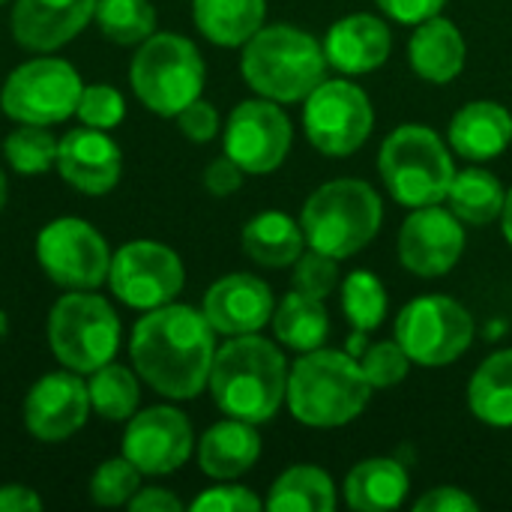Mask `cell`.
Here are the masks:
<instances>
[{"label":"cell","instance_id":"cell-26","mask_svg":"<svg viewBox=\"0 0 512 512\" xmlns=\"http://www.w3.org/2000/svg\"><path fill=\"white\" fill-rule=\"evenodd\" d=\"M267 0H192L195 27L222 48H243L261 27Z\"/></svg>","mask_w":512,"mask_h":512},{"label":"cell","instance_id":"cell-42","mask_svg":"<svg viewBox=\"0 0 512 512\" xmlns=\"http://www.w3.org/2000/svg\"><path fill=\"white\" fill-rule=\"evenodd\" d=\"M243 168L225 153V156H219V159H213L207 168H204V189L210 192V195H216V198H228V195H234L240 186H243Z\"/></svg>","mask_w":512,"mask_h":512},{"label":"cell","instance_id":"cell-28","mask_svg":"<svg viewBox=\"0 0 512 512\" xmlns=\"http://www.w3.org/2000/svg\"><path fill=\"white\" fill-rule=\"evenodd\" d=\"M474 417L495 429L512 426V348L495 351L480 363L468 387Z\"/></svg>","mask_w":512,"mask_h":512},{"label":"cell","instance_id":"cell-30","mask_svg":"<svg viewBox=\"0 0 512 512\" xmlns=\"http://www.w3.org/2000/svg\"><path fill=\"white\" fill-rule=\"evenodd\" d=\"M264 507L273 512H333L336 486L321 468L294 465L270 486Z\"/></svg>","mask_w":512,"mask_h":512},{"label":"cell","instance_id":"cell-8","mask_svg":"<svg viewBox=\"0 0 512 512\" xmlns=\"http://www.w3.org/2000/svg\"><path fill=\"white\" fill-rule=\"evenodd\" d=\"M120 315L108 297L96 291H66L48 315V345L54 360L78 375H90L99 366L117 360L120 351Z\"/></svg>","mask_w":512,"mask_h":512},{"label":"cell","instance_id":"cell-37","mask_svg":"<svg viewBox=\"0 0 512 512\" xmlns=\"http://www.w3.org/2000/svg\"><path fill=\"white\" fill-rule=\"evenodd\" d=\"M75 117L81 120V126H93L105 132L117 129L126 117V99L111 84H84Z\"/></svg>","mask_w":512,"mask_h":512},{"label":"cell","instance_id":"cell-4","mask_svg":"<svg viewBox=\"0 0 512 512\" xmlns=\"http://www.w3.org/2000/svg\"><path fill=\"white\" fill-rule=\"evenodd\" d=\"M324 45L291 24H267L246 45L240 72L246 84L273 102H300L327 81Z\"/></svg>","mask_w":512,"mask_h":512},{"label":"cell","instance_id":"cell-2","mask_svg":"<svg viewBox=\"0 0 512 512\" xmlns=\"http://www.w3.org/2000/svg\"><path fill=\"white\" fill-rule=\"evenodd\" d=\"M207 390L225 417L246 423H267L285 402L288 393V363L282 351L258 336H231L216 348Z\"/></svg>","mask_w":512,"mask_h":512},{"label":"cell","instance_id":"cell-21","mask_svg":"<svg viewBox=\"0 0 512 512\" xmlns=\"http://www.w3.org/2000/svg\"><path fill=\"white\" fill-rule=\"evenodd\" d=\"M393 48L390 27L366 12L345 15L327 30L324 39V54L327 63L336 66L345 75H363L387 63Z\"/></svg>","mask_w":512,"mask_h":512},{"label":"cell","instance_id":"cell-20","mask_svg":"<svg viewBox=\"0 0 512 512\" xmlns=\"http://www.w3.org/2000/svg\"><path fill=\"white\" fill-rule=\"evenodd\" d=\"M273 291L264 279L252 273H231L213 282L204 294L201 312L210 327L222 336H249L270 324Z\"/></svg>","mask_w":512,"mask_h":512},{"label":"cell","instance_id":"cell-7","mask_svg":"<svg viewBox=\"0 0 512 512\" xmlns=\"http://www.w3.org/2000/svg\"><path fill=\"white\" fill-rule=\"evenodd\" d=\"M378 171L390 195L411 210L441 204L456 177L453 156L441 135L420 123H405L384 138Z\"/></svg>","mask_w":512,"mask_h":512},{"label":"cell","instance_id":"cell-17","mask_svg":"<svg viewBox=\"0 0 512 512\" xmlns=\"http://www.w3.org/2000/svg\"><path fill=\"white\" fill-rule=\"evenodd\" d=\"M465 252V228L453 210L441 204L414 207L399 231V258L405 270L423 279L450 273Z\"/></svg>","mask_w":512,"mask_h":512},{"label":"cell","instance_id":"cell-32","mask_svg":"<svg viewBox=\"0 0 512 512\" xmlns=\"http://www.w3.org/2000/svg\"><path fill=\"white\" fill-rule=\"evenodd\" d=\"M504 198L507 192L501 180L483 168L456 171L450 192H447L450 210L468 225H489L492 219H498L504 210Z\"/></svg>","mask_w":512,"mask_h":512},{"label":"cell","instance_id":"cell-43","mask_svg":"<svg viewBox=\"0 0 512 512\" xmlns=\"http://www.w3.org/2000/svg\"><path fill=\"white\" fill-rule=\"evenodd\" d=\"M414 510L417 512H477L480 510V504H477L468 492H462V489H456V486H441V489L426 492V495L414 504Z\"/></svg>","mask_w":512,"mask_h":512},{"label":"cell","instance_id":"cell-45","mask_svg":"<svg viewBox=\"0 0 512 512\" xmlns=\"http://www.w3.org/2000/svg\"><path fill=\"white\" fill-rule=\"evenodd\" d=\"M129 510L132 512H180L183 510V501L162 489V486H141L135 492V498L129 501Z\"/></svg>","mask_w":512,"mask_h":512},{"label":"cell","instance_id":"cell-5","mask_svg":"<svg viewBox=\"0 0 512 512\" xmlns=\"http://www.w3.org/2000/svg\"><path fill=\"white\" fill-rule=\"evenodd\" d=\"M384 219L378 192L363 180H330L318 186L303 204L300 225L309 249H318L336 261L357 255L372 243Z\"/></svg>","mask_w":512,"mask_h":512},{"label":"cell","instance_id":"cell-44","mask_svg":"<svg viewBox=\"0 0 512 512\" xmlns=\"http://www.w3.org/2000/svg\"><path fill=\"white\" fill-rule=\"evenodd\" d=\"M399 24H423L426 18L441 15L447 0H375Z\"/></svg>","mask_w":512,"mask_h":512},{"label":"cell","instance_id":"cell-18","mask_svg":"<svg viewBox=\"0 0 512 512\" xmlns=\"http://www.w3.org/2000/svg\"><path fill=\"white\" fill-rule=\"evenodd\" d=\"M54 168L66 186L84 195H108L120 183L123 150L105 129L78 126L57 138Z\"/></svg>","mask_w":512,"mask_h":512},{"label":"cell","instance_id":"cell-23","mask_svg":"<svg viewBox=\"0 0 512 512\" xmlns=\"http://www.w3.org/2000/svg\"><path fill=\"white\" fill-rule=\"evenodd\" d=\"M512 141V114L489 99L468 102L450 120V144L471 162H489L501 156Z\"/></svg>","mask_w":512,"mask_h":512},{"label":"cell","instance_id":"cell-9","mask_svg":"<svg viewBox=\"0 0 512 512\" xmlns=\"http://www.w3.org/2000/svg\"><path fill=\"white\" fill-rule=\"evenodd\" d=\"M84 81L63 57H33L15 66L0 87V108L15 123L57 126L78 108Z\"/></svg>","mask_w":512,"mask_h":512},{"label":"cell","instance_id":"cell-1","mask_svg":"<svg viewBox=\"0 0 512 512\" xmlns=\"http://www.w3.org/2000/svg\"><path fill=\"white\" fill-rule=\"evenodd\" d=\"M216 330L201 309L183 303H165L144 312L132 327L129 357L138 378L159 396L186 402L207 390Z\"/></svg>","mask_w":512,"mask_h":512},{"label":"cell","instance_id":"cell-14","mask_svg":"<svg viewBox=\"0 0 512 512\" xmlns=\"http://www.w3.org/2000/svg\"><path fill=\"white\" fill-rule=\"evenodd\" d=\"M294 141V129L288 114L273 99H249L240 102L225 123V153L246 174H270L276 171Z\"/></svg>","mask_w":512,"mask_h":512},{"label":"cell","instance_id":"cell-31","mask_svg":"<svg viewBox=\"0 0 512 512\" xmlns=\"http://www.w3.org/2000/svg\"><path fill=\"white\" fill-rule=\"evenodd\" d=\"M87 393L93 414L105 423H126L141 408V378L117 360L87 375Z\"/></svg>","mask_w":512,"mask_h":512},{"label":"cell","instance_id":"cell-16","mask_svg":"<svg viewBox=\"0 0 512 512\" xmlns=\"http://www.w3.org/2000/svg\"><path fill=\"white\" fill-rule=\"evenodd\" d=\"M87 381L78 372L57 369L42 375L24 396V429L42 444H63L84 429L90 417Z\"/></svg>","mask_w":512,"mask_h":512},{"label":"cell","instance_id":"cell-11","mask_svg":"<svg viewBox=\"0 0 512 512\" xmlns=\"http://www.w3.org/2000/svg\"><path fill=\"white\" fill-rule=\"evenodd\" d=\"M396 342L417 366H447L471 348L474 318L453 297L426 294L399 312Z\"/></svg>","mask_w":512,"mask_h":512},{"label":"cell","instance_id":"cell-50","mask_svg":"<svg viewBox=\"0 0 512 512\" xmlns=\"http://www.w3.org/2000/svg\"><path fill=\"white\" fill-rule=\"evenodd\" d=\"M3 3H6V0H0V6H3Z\"/></svg>","mask_w":512,"mask_h":512},{"label":"cell","instance_id":"cell-15","mask_svg":"<svg viewBox=\"0 0 512 512\" xmlns=\"http://www.w3.org/2000/svg\"><path fill=\"white\" fill-rule=\"evenodd\" d=\"M195 450L189 417L171 405H153L126 420L123 456L144 477H168L180 471Z\"/></svg>","mask_w":512,"mask_h":512},{"label":"cell","instance_id":"cell-36","mask_svg":"<svg viewBox=\"0 0 512 512\" xmlns=\"http://www.w3.org/2000/svg\"><path fill=\"white\" fill-rule=\"evenodd\" d=\"M141 471L126 459H105L93 477H90V501L96 507H129V501L135 498V492L141 489Z\"/></svg>","mask_w":512,"mask_h":512},{"label":"cell","instance_id":"cell-12","mask_svg":"<svg viewBox=\"0 0 512 512\" xmlns=\"http://www.w3.org/2000/svg\"><path fill=\"white\" fill-rule=\"evenodd\" d=\"M186 285L180 255L159 240H129L111 255L108 288L129 309L150 312L174 303Z\"/></svg>","mask_w":512,"mask_h":512},{"label":"cell","instance_id":"cell-40","mask_svg":"<svg viewBox=\"0 0 512 512\" xmlns=\"http://www.w3.org/2000/svg\"><path fill=\"white\" fill-rule=\"evenodd\" d=\"M264 507L261 498L255 492H249L246 486H234L228 480H222V486L204 489L192 504V512H258Z\"/></svg>","mask_w":512,"mask_h":512},{"label":"cell","instance_id":"cell-6","mask_svg":"<svg viewBox=\"0 0 512 512\" xmlns=\"http://www.w3.org/2000/svg\"><path fill=\"white\" fill-rule=\"evenodd\" d=\"M207 66L198 45L180 33H153L138 45L129 63V84L138 102L159 114L177 117L204 90Z\"/></svg>","mask_w":512,"mask_h":512},{"label":"cell","instance_id":"cell-27","mask_svg":"<svg viewBox=\"0 0 512 512\" xmlns=\"http://www.w3.org/2000/svg\"><path fill=\"white\" fill-rule=\"evenodd\" d=\"M240 243L243 252L261 267H291L306 249V234L288 213L267 210L243 225Z\"/></svg>","mask_w":512,"mask_h":512},{"label":"cell","instance_id":"cell-29","mask_svg":"<svg viewBox=\"0 0 512 512\" xmlns=\"http://www.w3.org/2000/svg\"><path fill=\"white\" fill-rule=\"evenodd\" d=\"M270 324H273L276 339L297 354L324 348L330 336V315L324 309V300L306 297L300 291H291L288 297H282V303L273 309Z\"/></svg>","mask_w":512,"mask_h":512},{"label":"cell","instance_id":"cell-24","mask_svg":"<svg viewBox=\"0 0 512 512\" xmlns=\"http://www.w3.org/2000/svg\"><path fill=\"white\" fill-rule=\"evenodd\" d=\"M468 45L459 27L450 18H426L417 24L411 42H408V63L411 69L432 81V84H447L465 69Z\"/></svg>","mask_w":512,"mask_h":512},{"label":"cell","instance_id":"cell-46","mask_svg":"<svg viewBox=\"0 0 512 512\" xmlns=\"http://www.w3.org/2000/svg\"><path fill=\"white\" fill-rule=\"evenodd\" d=\"M42 510V498L21 483L0 486V512H36Z\"/></svg>","mask_w":512,"mask_h":512},{"label":"cell","instance_id":"cell-39","mask_svg":"<svg viewBox=\"0 0 512 512\" xmlns=\"http://www.w3.org/2000/svg\"><path fill=\"white\" fill-rule=\"evenodd\" d=\"M360 369L369 378V384L375 390L393 387L399 381H405L408 369H411V357L405 354V348L393 339V342H378L372 348H366L360 354Z\"/></svg>","mask_w":512,"mask_h":512},{"label":"cell","instance_id":"cell-10","mask_svg":"<svg viewBox=\"0 0 512 512\" xmlns=\"http://www.w3.org/2000/svg\"><path fill=\"white\" fill-rule=\"evenodd\" d=\"M111 246L96 225L78 216H60L36 234V261L63 291H96L108 282Z\"/></svg>","mask_w":512,"mask_h":512},{"label":"cell","instance_id":"cell-35","mask_svg":"<svg viewBox=\"0 0 512 512\" xmlns=\"http://www.w3.org/2000/svg\"><path fill=\"white\" fill-rule=\"evenodd\" d=\"M342 312L348 315L354 336H369L387 318V288L369 270H354L342 285Z\"/></svg>","mask_w":512,"mask_h":512},{"label":"cell","instance_id":"cell-38","mask_svg":"<svg viewBox=\"0 0 512 512\" xmlns=\"http://www.w3.org/2000/svg\"><path fill=\"white\" fill-rule=\"evenodd\" d=\"M339 261L318 252V249H303V255L291 264L294 273H291V285L294 291L306 294V297H315V300H324L336 291L339 285Z\"/></svg>","mask_w":512,"mask_h":512},{"label":"cell","instance_id":"cell-13","mask_svg":"<svg viewBox=\"0 0 512 512\" xmlns=\"http://www.w3.org/2000/svg\"><path fill=\"white\" fill-rule=\"evenodd\" d=\"M375 111L369 96L351 81H324L306 96L303 129L315 150L351 156L372 135Z\"/></svg>","mask_w":512,"mask_h":512},{"label":"cell","instance_id":"cell-34","mask_svg":"<svg viewBox=\"0 0 512 512\" xmlns=\"http://www.w3.org/2000/svg\"><path fill=\"white\" fill-rule=\"evenodd\" d=\"M3 156L15 174L39 177L57 165V138L48 132V126L18 123L3 138Z\"/></svg>","mask_w":512,"mask_h":512},{"label":"cell","instance_id":"cell-48","mask_svg":"<svg viewBox=\"0 0 512 512\" xmlns=\"http://www.w3.org/2000/svg\"><path fill=\"white\" fill-rule=\"evenodd\" d=\"M6 198H9V183H6V174L0 171V213L6 207Z\"/></svg>","mask_w":512,"mask_h":512},{"label":"cell","instance_id":"cell-25","mask_svg":"<svg viewBox=\"0 0 512 512\" xmlns=\"http://www.w3.org/2000/svg\"><path fill=\"white\" fill-rule=\"evenodd\" d=\"M411 480L396 459H366L345 477V501L357 512H387L402 507Z\"/></svg>","mask_w":512,"mask_h":512},{"label":"cell","instance_id":"cell-49","mask_svg":"<svg viewBox=\"0 0 512 512\" xmlns=\"http://www.w3.org/2000/svg\"><path fill=\"white\" fill-rule=\"evenodd\" d=\"M6 336H9V318H6V312L0 309V345L6 342Z\"/></svg>","mask_w":512,"mask_h":512},{"label":"cell","instance_id":"cell-33","mask_svg":"<svg viewBox=\"0 0 512 512\" xmlns=\"http://www.w3.org/2000/svg\"><path fill=\"white\" fill-rule=\"evenodd\" d=\"M96 27L114 45H141L156 33V9L150 0H99Z\"/></svg>","mask_w":512,"mask_h":512},{"label":"cell","instance_id":"cell-47","mask_svg":"<svg viewBox=\"0 0 512 512\" xmlns=\"http://www.w3.org/2000/svg\"><path fill=\"white\" fill-rule=\"evenodd\" d=\"M501 228H504V237H507V243L512 246V189L507 192V198H504V210H501Z\"/></svg>","mask_w":512,"mask_h":512},{"label":"cell","instance_id":"cell-19","mask_svg":"<svg viewBox=\"0 0 512 512\" xmlns=\"http://www.w3.org/2000/svg\"><path fill=\"white\" fill-rule=\"evenodd\" d=\"M96 6L99 0H15L9 30L21 48L51 54L96 18Z\"/></svg>","mask_w":512,"mask_h":512},{"label":"cell","instance_id":"cell-22","mask_svg":"<svg viewBox=\"0 0 512 512\" xmlns=\"http://www.w3.org/2000/svg\"><path fill=\"white\" fill-rule=\"evenodd\" d=\"M261 456V435L255 423L228 417L210 426L198 441V465L213 480H237L255 468Z\"/></svg>","mask_w":512,"mask_h":512},{"label":"cell","instance_id":"cell-3","mask_svg":"<svg viewBox=\"0 0 512 512\" xmlns=\"http://www.w3.org/2000/svg\"><path fill=\"white\" fill-rule=\"evenodd\" d=\"M372 384L360 360L348 351L315 348L288 369L285 402L297 423L312 429H339L363 414Z\"/></svg>","mask_w":512,"mask_h":512},{"label":"cell","instance_id":"cell-41","mask_svg":"<svg viewBox=\"0 0 512 512\" xmlns=\"http://www.w3.org/2000/svg\"><path fill=\"white\" fill-rule=\"evenodd\" d=\"M174 120H177L183 138H189L195 144H207V141H213L219 135V111L201 96L195 102H189Z\"/></svg>","mask_w":512,"mask_h":512}]
</instances>
